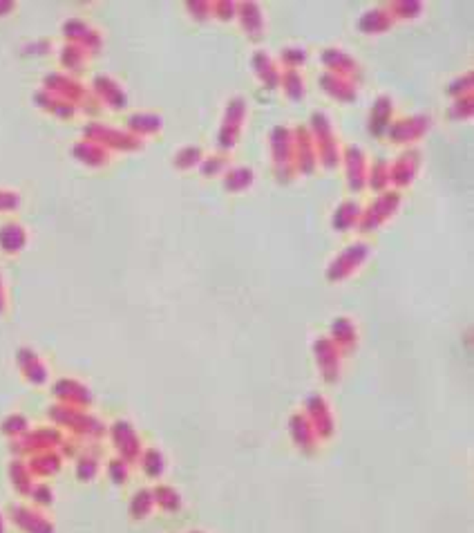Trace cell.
<instances>
[{"label":"cell","instance_id":"6da1fadb","mask_svg":"<svg viewBox=\"0 0 474 533\" xmlns=\"http://www.w3.org/2000/svg\"><path fill=\"white\" fill-rule=\"evenodd\" d=\"M16 522L25 529L27 533H52V527L45 522L41 518H32V513L27 511H20L18 515H14Z\"/></svg>","mask_w":474,"mask_h":533},{"label":"cell","instance_id":"7a4b0ae2","mask_svg":"<svg viewBox=\"0 0 474 533\" xmlns=\"http://www.w3.org/2000/svg\"><path fill=\"white\" fill-rule=\"evenodd\" d=\"M0 533H3V522H0Z\"/></svg>","mask_w":474,"mask_h":533}]
</instances>
